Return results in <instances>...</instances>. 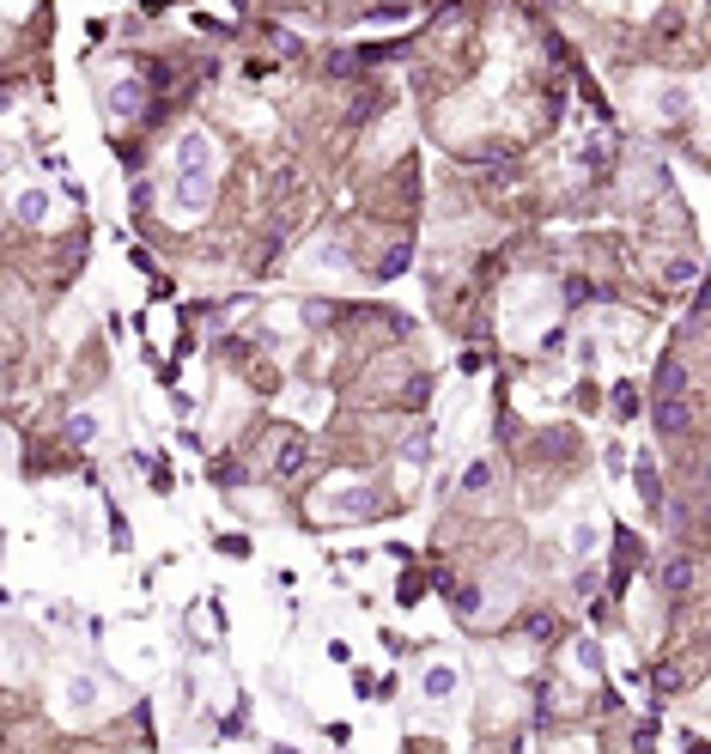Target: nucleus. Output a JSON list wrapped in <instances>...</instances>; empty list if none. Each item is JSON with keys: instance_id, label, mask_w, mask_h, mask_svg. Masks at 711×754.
<instances>
[{"instance_id": "12", "label": "nucleus", "mask_w": 711, "mask_h": 754, "mask_svg": "<svg viewBox=\"0 0 711 754\" xmlns=\"http://www.w3.org/2000/svg\"><path fill=\"white\" fill-rule=\"evenodd\" d=\"M687 390V371L675 365V359H663V371H657V396H681Z\"/></svg>"}, {"instance_id": "9", "label": "nucleus", "mask_w": 711, "mask_h": 754, "mask_svg": "<svg viewBox=\"0 0 711 754\" xmlns=\"http://www.w3.org/2000/svg\"><path fill=\"white\" fill-rule=\"evenodd\" d=\"M657 426H663V432H681V426H687V402H681V396H657Z\"/></svg>"}, {"instance_id": "1", "label": "nucleus", "mask_w": 711, "mask_h": 754, "mask_svg": "<svg viewBox=\"0 0 711 754\" xmlns=\"http://www.w3.org/2000/svg\"><path fill=\"white\" fill-rule=\"evenodd\" d=\"M213 207V140L189 128L171 153V213H207Z\"/></svg>"}, {"instance_id": "16", "label": "nucleus", "mask_w": 711, "mask_h": 754, "mask_svg": "<svg viewBox=\"0 0 711 754\" xmlns=\"http://www.w3.org/2000/svg\"><path fill=\"white\" fill-rule=\"evenodd\" d=\"M632 414H639V390L620 384V390H614V420H632Z\"/></svg>"}, {"instance_id": "3", "label": "nucleus", "mask_w": 711, "mask_h": 754, "mask_svg": "<svg viewBox=\"0 0 711 754\" xmlns=\"http://www.w3.org/2000/svg\"><path fill=\"white\" fill-rule=\"evenodd\" d=\"M420 694H426L432 706H450V700L462 694V675H456V663L432 657V663H426V675H420Z\"/></svg>"}, {"instance_id": "5", "label": "nucleus", "mask_w": 711, "mask_h": 754, "mask_svg": "<svg viewBox=\"0 0 711 754\" xmlns=\"http://www.w3.org/2000/svg\"><path fill=\"white\" fill-rule=\"evenodd\" d=\"M49 213H55L49 189H19V195H13V219H19V225H43Z\"/></svg>"}, {"instance_id": "7", "label": "nucleus", "mask_w": 711, "mask_h": 754, "mask_svg": "<svg viewBox=\"0 0 711 754\" xmlns=\"http://www.w3.org/2000/svg\"><path fill=\"white\" fill-rule=\"evenodd\" d=\"M651 104H657V116H669V122H675V116H687V104H693V98H687V86H657V98H651Z\"/></svg>"}, {"instance_id": "13", "label": "nucleus", "mask_w": 711, "mask_h": 754, "mask_svg": "<svg viewBox=\"0 0 711 754\" xmlns=\"http://www.w3.org/2000/svg\"><path fill=\"white\" fill-rule=\"evenodd\" d=\"M329 505H335L341 517H365V511H371V493H329Z\"/></svg>"}, {"instance_id": "10", "label": "nucleus", "mask_w": 711, "mask_h": 754, "mask_svg": "<svg viewBox=\"0 0 711 754\" xmlns=\"http://www.w3.org/2000/svg\"><path fill=\"white\" fill-rule=\"evenodd\" d=\"M693 584V560L687 554H669L663 560V590H687Z\"/></svg>"}, {"instance_id": "2", "label": "nucleus", "mask_w": 711, "mask_h": 754, "mask_svg": "<svg viewBox=\"0 0 711 754\" xmlns=\"http://www.w3.org/2000/svg\"><path fill=\"white\" fill-rule=\"evenodd\" d=\"M98 712H104V682H98V675H67V682H61V718L86 724Z\"/></svg>"}, {"instance_id": "8", "label": "nucleus", "mask_w": 711, "mask_h": 754, "mask_svg": "<svg viewBox=\"0 0 711 754\" xmlns=\"http://www.w3.org/2000/svg\"><path fill=\"white\" fill-rule=\"evenodd\" d=\"M304 469V444L298 438H280L274 444V475H298Z\"/></svg>"}, {"instance_id": "4", "label": "nucleus", "mask_w": 711, "mask_h": 754, "mask_svg": "<svg viewBox=\"0 0 711 754\" xmlns=\"http://www.w3.org/2000/svg\"><path fill=\"white\" fill-rule=\"evenodd\" d=\"M541 311H547V286L517 292V298H511V341H529V329L541 323Z\"/></svg>"}, {"instance_id": "19", "label": "nucleus", "mask_w": 711, "mask_h": 754, "mask_svg": "<svg viewBox=\"0 0 711 754\" xmlns=\"http://www.w3.org/2000/svg\"><path fill=\"white\" fill-rule=\"evenodd\" d=\"M73 438H98V414H73Z\"/></svg>"}, {"instance_id": "11", "label": "nucleus", "mask_w": 711, "mask_h": 754, "mask_svg": "<svg viewBox=\"0 0 711 754\" xmlns=\"http://www.w3.org/2000/svg\"><path fill=\"white\" fill-rule=\"evenodd\" d=\"M493 481H499L493 463H468V469H462V493H493Z\"/></svg>"}, {"instance_id": "21", "label": "nucleus", "mask_w": 711, "mask_h": 754, "mask_svg": "<svg viewBox=\"0 0 711 754\" xmlns=\"http://www.w3.org/2000/svg\"><path fill=\"white\" fill-rule=\"evenodd\" d=\"M705 487H711V463H705Z\"/></svg>"}, {"instance_id": "6", "label": "nucleus", "mask_w": 711, "mask_h": 754, "mask_svg": "<svg viewBox=\"0 0 711 754\" xmlns=\"http://www.w3.org/2000/svg\"><path fill=\"white\" fill-rule=\"evenodd\" d=\"M104 104H110V116H134V110H140V80H134V73H116L110 92H104Z\"/></svg>"}, {"instance_id": "18", "label": "nucleus", "mask_w": 711, "mask_h": 754, "mask_svg": "<svg viewBox=\"0 0 711 754\" xmlns=\"http://www.w3.org/2000/svg\"><path fill=\"white\" fill-rule=\"evenodd\" d=\"M560 627H553V615H529V639H553Z\"/></svg>"}, {"instance_id": "17", "label": "nucleus", "mask_w": 711, "mask_h": 754, "mask_svg": "<svg viewBox=\"0 0 711 754\" xmlns=\"http://www.w3.org/2000/svg\"><path fill=\"white\" fill-rule=\"evenodd\" d=\"M408 256H414V250H408V244H395V250H389V256H383V268H377V274H402V268H408Z\"/></svg>"}, {"instance_id": "14", "label": "nucleus", "mask_w": 711, "mask_h": 754, "mask_svg": "<svg viewBox=\"0 0 711 754\" xmlns=\"http://www.w3.org/2000/svg\"><path fill=\"white\" fill-rule=\"evenodd\" d=\"M566 542H572V554H596V523H590V517H578Z\"/></svg>"}, {"instance_id": "15", "label": "nucleus", "mask_w": 711, "mask_h": 754, "mask_svg": "<svg viewBox=\"0 0 711 754\" xmlns=\"http://www.w3.org/2000/svg\"><path fill=\"white\" fill-rule=\"evenodd\" d=\"M572 663H578L584 675H596V669H602V651H596L590 639H578V645H572Z\"/></svg>"}, {"instance_id": "20", "label": "nucleus", "mask_w": 711, "mask_h": 754, "mask_svg": "<svg viewBox=\"0 0 711 754\" xmlns=\"http://www.w3.org/2000/svg\"><path fill=\"white\" fill-rule=\"evenodd\" d=\"M578 365H584V371L596 365V335H578Z\"/></svg>"}]
</instances>
